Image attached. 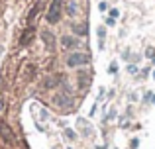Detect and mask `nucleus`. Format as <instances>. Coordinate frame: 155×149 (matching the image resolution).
I'll return each mask as SVG.
<instances>
[{
	"mask_svg": "<svg viewBox=\"0 0 155 149\" xmlns=\"http://www.w3.org/2000/svg\"><path fill=\"white\" fill-rule=\"evenodd\" d=\"M88 61H91V55L84 53V51H75V53H69L67 57L69 67H81V65H87Z\"/></svg>",
	"mask_w": 155,
	"mask_h": 149,
	"instance_id": "1",
	"label": "nucleus"
},
{
	"mask_svg": "<svg viewBox=\"0 0 155 149\" xmlns=\"http://www.w3.org/2000/svg\"><path fill=\"white\" fill-rule=\"evenodd\" d=\"M61 10H63V0H53L49 10H47V22H49V24H57V22H59Z\"/></svg>",
	"mask_w": 155,
	"mask_h": 149,
	"instance_id": "2",
	"label": "nucleus"
},
{
	"mask_svg": "<svg viewBox=\"0 0 155 149\" xmlns=\"http://www.w3.org/2000/svg\"><path fill=\"white\" fill-rule=\"evenodd\" d=\"M55 104L59 108H69L71 106V96L69 94H57L55 96Z\"/></svg>",
	"mask_w": 155,
	"mask_h": 149,
	"instance_id": "3",
	"label": "nucleus"
},
{
	"mask_svg": "<svg viewBox=\"0 0 155 149\" xmlns=\"http://www.w3.org/2000/svg\"><path fill=\"white\" fill-rule=\"evenodd\" d=\"M57 83H63V75H53V76H47L45 79V86L47 88H53Z\"/></svg>",
	"mask_w": 155,
	"mask_h": 149,
	"instance_id": "4",
	"label": "nucleus"
},
{
	"mask_svg": "<svg viewBox=\"0 0 155 149\" xmlns=\"http://www.w3.org/2000/svg\"><path fill=\"white\" fill-rule=\"evenodd\" d=\"M61 43L63 47H79V37H63Z\"/></svg>",
	"mask_w": 155,
	"mask_h": 149,
	"instance_id": "5",
	"label": "nucleus"
},
{
	"mask_svg": "<svg viewBox=\"0 0 155 149\" xmlns=\"http://www.w3.org/2000/svg\"><path fill=\"white\" fill-rule=\"evenodd\" d=\"M41 37H43V41H45V45L51 49V47H53V43H55V41H53V34L45 30V31H41Z\"/></svg>",
	"mask_w": 155,
	"mask_h": 149,
	"instance_id": "6",
	"label": "nucleus"
},
{
	"mask_svg": "<svg viewBox=\"0 0 155 149\" xmlns=\"http://www.w3.org/2000/svg\"><path fill=\"white\" fill-rule=\"evenodd\" d=\"M77 124H79V126H83V128H84V131H83V135H87V138H88V135H92V128H91V126H88V124H87V122H84V120H77Z\"/></svg>",
	"mask_w": 155,
	"mask_h": 149,
	"instance_id": "7",
	"label": "nucleus"
},
{
	"mask_svg": "<svg viewBox=\"0 0 155 149\" xmlns=\"http://www.w3.org/2000/svg\"><path fill=\"white\" fill-rule=\"evenodd\" d=\"M73 30H75L77 34L84 35V34H87V24H73Z\"/></svg>",
	"mask_w": 155,
	"mask_h": 149,
	"instance_id": "8",
	"label": "nucleus"
},
{
	"mask_svg": "<svg viewBox=\"0 0 155 149\" xmlns=\"http://www.w3.org/2000/svg\"><path fill=\"white\" fill-rule=\"evenodd\" d=\"M67 14H69V16H75V14H77V0H71V2H69Z\"/></svg>",
	"mask_w": 155,
	"mask_h": 149,
	"instance_id": "9",
	"label": "nucleus"
},
{
	"mask_svg": "<svg viewBox=\"0 0 155 149\" xmlns=\"http://www.w3.org/2000/svg\"><path fill=\"white\" fill-rule=\"evenodd\" d=\"M41 6H43V4H38V6L34 8V12H30V18H28L30 22H31V20H35V16L39 14V10H41Z\"/></svg>",
	"mask_w": 155,
	"mask_h": 149,
	"instance_id": "10",
	"label": "nucleus"
},
{
	"mask_svg": "<svg viewBox=\"0 0 155 149\" xmlns=\"http://www.w3.org/2000/svg\"><path fill=\"white\" fill-rule=\"evenodd\" d=\"M88 86V75H81V88Z\"/></svg>",
	"mask_w": 155,
	"mask_h": 149,
	"instance_id": "11",
	"label": "nucleus"
},
{
	"mask_svg": "<svg viewBox=\"0 0 155 149\" xmlns=\"http://www.w3.org/2000/svg\"><path fill=\"white\" fill-rule=\"evenodd\" d=\"M108 73H110V75H116V73H118V65H116V63H112V65H110Z\"/></svg>",
	"mask_w": 155,
	"mask_h": 149,
	"instance_id": "12",
	"label": "nucleus"
},
{
	"mask_svg": "<svg viewBox=\"0 0 155 149\" xmlns=\"http://www.w3.org/2000/svg\"><path fill=\"white\" fill-rule=\"evenodd\" d=\"M98 35H100V45H102V41H104V35H106V30H104V28H98Z\"/></svg>",
	"mask_w": 155,
	"mask_h": 149,
	"instance_id": "13",
	"label": "nucleus"
},
{
	"mask_svg": "<svg viewBox=\"0 0 155 149\" xmlns=\"http://www.w3.org/2000/svg\"><path fill=\"white\" fill-rule=\"evenodd\" d=\"M128 73H130V75H136V73H137V67H136V65H128Z\"/></svg>",
	"mask_w": 155,
	"mask_h": 149,
	"instance_id": "14",
	"label": "nucleus"
},
{
	"mask_svg": "<svg viewBox=\"0 0 155 149\" xmlns=\"http://www.w3.org/2000/svg\"><path fill=\"white\" fill-rule=\"evenodd\" d=\"M65 135H67L69 139H77V135L73 134V130H65Z\"/></svg>",
	"mask_w": 155,
	"mask_h": 149,
	"instance_id": "15",
	"label": "nucleus"
},
{
	"mask_svg": "<svg viewBox=\"0 0 155 149\" xmlns=\"http://www.w3.org/2000/svg\"><path fill=\"white\" fill-rule=\"evenodd\" d=\"M145 55H147L149 59H155V49H153V47H149V49H147V53H145Z\"/></svg>",
	"mask_w": 155,
	"mask_h": 149,
	"instance_id": "16",
	"label": "nucleus"
},
{
	"mask_svg": "<svg viewBox=\"0 0 155 149\" xmlns=\"http://www.w3.org/2000/svg\"><path fill=\"white\" fill-rule=\"evenodd\" d=\"M28 41H30V31H26V34H24V39H22V43H24V45H26Z\"/></svg>",
	"mask_w": 155,
	"mask_h": 149,
	"instance_id": "17",
	"label": "nucleus"
},
{
	"mask_svg": "<svg viewBox=\"0 0 155 149\" xmlns=\"http://www.w3.org/2000/svg\"><path fill=\"white\" fill-rule=\"evenodd\" d=\"M110 16H112V18H118V10H116V8H114V10H110Z\"/></svg>",
	"mask_w": 155,
	"mask_h": 149,
	"instance_id": "18",
	"label": "nucleus"
},
{
	"mask_svg": "<svg viewBox=\"0 0 155 149\" xmlns=\"http://www.w3.org/2000/svg\"><path fill=\"white\" fill-rule=\"evenodd\" d=\"M106 24H108V26H114V24H116V22H114V18H112V16H110V18L106 20Z\"/></svg>",
	"mask_w": 155,
	"mask_h": 149,
	"instance_id": "19",
	"label": "nucleus"
},
{
	"mask_svg": "<svg viewBox=\"0 0 155 149\" xmlns=\"http://www.w3.org/2000/svg\"><path fill=\"white\" fill-rule=\"evenodd\" d=\"M151 102H153V104H155V94H151Z\"/></svg>",
	"mask_w": 155,
	"mask_h": 149,
	"instance_id": "20",
	"label": "nucleus"
},
{
	"mask_svg": "<svg viewBox=\"0 0 155 149\" xmlns=\"http://www.w3.org/2000/svg\"><path fill=\"white\" fill-rule=\"evenodd\" d=\"M153 79H155V71H153Z\"/></svg>",
	"mask_w": 155,
	"mask_h": 149,
	"instance_id": "21",
	"label": "nucleus"
}]
</instances>
